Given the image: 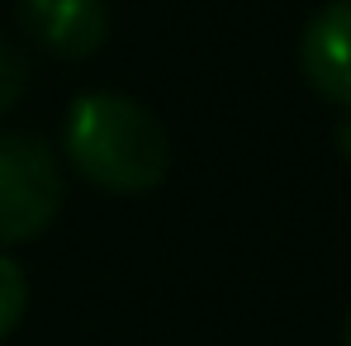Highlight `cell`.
<instances>
[{
    "label": "cell",
    "mask_w": 351,
    "mask_h": 346,
    "mask_svg": "<svg viewBox=\"0 0 351 346\" xmlns=\"http://www.w3.org/2000/svg\"><path fill=\"white\" fill-rule=\"evenodd\" d=\"M19 29L62 62L95 58L110 38V5L105 0H14Z\"/></svg>",
    "instance_id": "obj_3"
},
{
    "label": "cell",
    "mask_w": 351,
    "mask_h": 346,
    "mask_svg": "<svg viewBox=\"0 0 351 346\" xmlns=\"http://www.w3.org/2000/svg\"><path fill=\"white\" fill-rule=\"evenodd\" d=\"M66 195L58 152L34 133H0V251L53 228Z\"/></svg>",
    "instance_id": "obj_2"
},
{
    "label": "cell",
    "mask_w": 351,
    "mask_h": 346,
    "mask_svg": "<svg viewBox=\"0 0 351 346\" xmlns=\"http://www.w3.org/2000/svg\"><path fill=\"white\" fill-rule=\"evenodd\" d=\"M304 81L337 110H351V0L323 5L299 34Z\"/></svg>",
    "instance_id": "obj_4"
},
{
    "label": "cell",
    "mask_w": 351,
    "mask_h": 346,
    "mask_svg": "<svg viewBox=\"0 0 351 346\" xmlns=\"http://www.w3.org/2000/svg\"><path fill=\"white\" fill-rule=\"evenodd\" d=\"M342 342H347V346H351V313H347V332H342Z\"/></svg>",
    "instance_id": "obj_8"
},
{
    "label": "cell",
    "mask_w": 351,
    "mask_h": 346,
    "mask_svg": "<svg viewBox=\"0 0 351 346\" xmlns=\"http://www.w3.org/2000/svg\"><path fill=\"white\" fill-rule=\"evenodd\" d=\"M337 143H342V152L351 157V110H347V119H342V128H337Z\"/></svg>",
    "instance_id": "obj_7"
},
{
    "label": "cell",
    "mask_w": 351,
    "mask_h": 346,
    "mask_svg": "<svg viewBox=\"0 0 351 346\" xmlns=\"http://www.w3.org/2000/svg\"><path fill=\"white\" fill-rule=\"evenodd\" d=\"M71 171L105 195H147L171 171V138L143 100L119 90H86L62 123Z\"/></svg>",
    "instance_id": "obj_1"
},
{
    "label": "cell",
    "mask_w": 351,
    "mask_h": 346,
    "mask_svg": "<svg viewBox=\"0 0 351 346\" xmlns=\"http://www.w3.org/2000/svg\"><path fill=\"white\" fill-rule=\"evenodd\" d=\"M24 90H29V62L14 43L0 38V114H10L24 100Z\"/></svg>",
    "instance_id": "obj_6"
},
{
    "label": "cell",
    "mask_w": 351,
    "mask_h": 346,
    "mask_svg": "<svg viewBox=\"0 0 351 346\" xmlns=\"http://www.w3.org/2000/svg\"><path fill=\"white\" fill-rule=\"evenodd\" d=\"M24 308H29V280H24L19 261L0 251V342L19 328Z\"/></svg>",
    "instance_id": "obj_5"
}]
</instances>
